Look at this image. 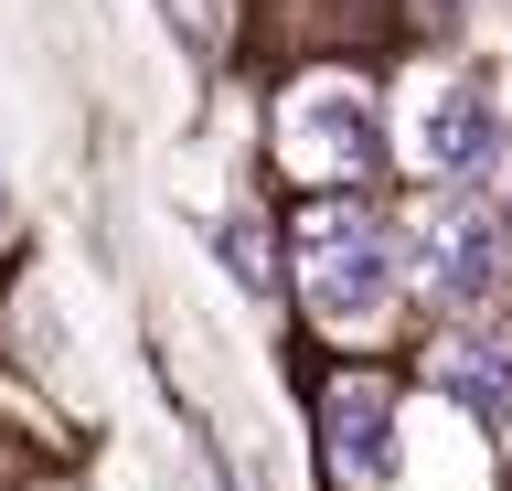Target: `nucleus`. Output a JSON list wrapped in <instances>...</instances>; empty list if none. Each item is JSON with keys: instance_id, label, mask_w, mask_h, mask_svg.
I'll return each mask as SVG.
<instances>
[{"instance_id": "nucleus-1", "label": "nucleus", "mask_w": 512, "mask_h": 491, "mask_svg": "<svg viewBox=\"0 0 512 491\" xmlns=\"http://www.w3.org/2000/svg\"><path fill=\"white\" fill-rule=\"evenodd\" d=\"M384 289H395V257H384L374 214H320L310 225V299H320V321H374Z\"/></svg>"}, {"instance_id": "nucleus-2", "label": "nucleus", "mask_w": 512, "mask_h": 491, "mask_svg": "<svg viewBox=\"0 0 512 491\" xmlns=\"http://www.w3.org/2000/svg\"><path fill=\"white\" fill-rule=\"evenodd\" d=\"M416 257H427V289L438 299H491V278H502V214L470 193H448L438 214H427V235H416Z\"/></svg>"}, {"instance_id": "nucleus-3", "label": "nucleus", "mask_w": 512, "mask_h": 491, "mask_svg": "<svg viewBox=\"0 0 512 491\" xmlns=\"http://www.w3.org/2000/svg\"><path fill=\"white\" fill-rule=\"evenodd\" d=\"M491 150H502V129H491V107H480L470 86H438V97L416 107V161L438 171V182H470V171H491Z\"/></svg>"}, {"instance_id": "nucleus-4", "label": "nucleus", "mask_w": 512, "mask_h": 491, "mask_svg": "<svg viewBox=\"0 0 512 491\" xmlns=\"http://www.w3.org/2000/svg\"><path fill=\"white\" fill-rule=\"evenodd\" d=\"M331 470H352V481H384L395 470V406H384V385L331 395Z\"/></svg>"}, {"instance_id": "nucleus-5", "label": "nucleus", "mask_w": 512, "mask_h": 491, "mask_svg": "<svg viewBox=\"0 0 512 491\" xmlns=\"http://www.w3.org/2000/svg\"><path fill=\"white\" fill-rule=\"evenodd\" d=\"M438 374H448V395H459L470 417H512V353L502 342H459Z\"/></svg>"}, {"instance_id": "nucleus-6", "label": "nucleus", "mask_w": 512, "mask_h": 491, "mask_svg": "<svg viewBox=\"0 0 512 491\" xmlns=\"http://www.w3.org/2000/svg\"><path fill=\"white\" fill-rule=\"evenodd\" d=\"M299 118H310V139H320V150H342V161H363V139H374V118H363V97H352V86H310V107H299Z\"/></svg>"}]
</instances>
